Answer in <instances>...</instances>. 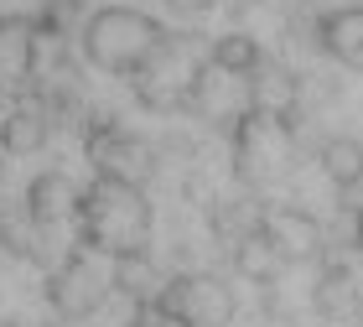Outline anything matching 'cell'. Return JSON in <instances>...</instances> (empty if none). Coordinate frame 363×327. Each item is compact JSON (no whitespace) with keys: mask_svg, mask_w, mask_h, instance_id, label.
I'll use <instances>...</instances> for the list:
<instances>
[{"mask_svg":"<svg viewBox=\"0 0 363 327\" xmlns=\"http://www.w3.org/2000/svg\"><path fill=\"white\" fill-rule=\"evenodd\" d=\"M259 234L270 239V250L286 260V265H301V260L322 255V223L306 214V208H265L259 214Z\"/></svg>","mask_w":363,"mask_h":327,"instance_id":"8992f818","label":"cell"},{"mask_svg":"<svg viewBox=\"0 0 363 327\" xmlns=\"http://www.w3.org/2000/svg\"><path fill=\"white\" fill-rule=\"evenodd\" d=\"M353 239H358V250H363V208L353 214Z\"/></svg>","mask_w":363,"mask_h":327,"instance_id":"5bb4252c","label":"cell"},{"mask_svg":"<svg viewBox=\"0 0 363 327\" xmlns=\"http://www.w3.org/2000/svg\"><path fill=\"white\" fill-rule=\"evenodd\" d=\"M208 62H218L228 73H259L265 68V52H259V42L250 31H228V37H218L208 47Z\"/></svg>","mask_w":363,"mask_h":327,"instance_id":"8fae6325","label":"cell"},{"mask_svg":"<svg viewBox=\"0 0 363 327\" xmlns=\"http://www.w3.org/2000/svg\"><path fill=\"white\" fill-rule=\"evenodd\" d=\"M317 167H322V177H327V182H333L337 192H353V187L363 182V140H353V135H333V140H322Z\"/></svg>","mask_w":363,"mask_h":327,"instance_id":"ba28073f","label":"cell"},{"mask_svg":"<svg viewBox=\"0 0 363 327\" xmlns=\"http://www.w3.org/2000/svg\"><path fill=\"white\" fill-rule=\"evenodd\" d=\"M167 6H172L177 16H187V21H197V16H208L218 0H167Z\"/></svg>","mask_w":363,"mask_h":327,"instance_id":"4fadbf2b","label":"cell"},{"mask_svg":"<svg viewBox=\"0 0 363 327\" xmlns=\"http://www.w3.org/2000/svg\"><path fill=\"white\" fill-rule=\"evenodd\" d=\"M291 114H270V109H255L250 120L234 130V177L250 187H265L286 172L291 161Z\"/></svg>","mask_w":363,"mask_h":327,"instance_id":"277c9868","label":"cell"},{"mask_svg":"<svg viewBox=\"0 0 363 327\" xmlns=\"http://www.w3.org/2000/svg\"><path fill=\"white\" fill-rule=\"evenodd\" d=\"M228 250H234V265H239L244 281H259V286H265V281H275V275L286 270V260L270 250V239L259 234V228H255V234H244V239H234Z\"/></svg>","mask_w":363,"mask_h":327,"instance_id":"30bf717a","label":"cell"},{"mask_svg":"<svg viewBox=\"0 0 363 327\" xmlns=\"http://www.w3.org/2000/svg\"><path fill=\"white\" fill-rule=\"evenodd\" d=\"M203 57H208V52H197L187 37H167V42H161V52L145 62L135 78H130L135 104H140V109H156V114L187 109V94H192V84H197V73H203Z\"/></svg>","mask_w":363,"mask_h":327,"instance_id":"3957f363","label":"cell"},{"mask_svg":"<svg viewBox=\"0 0 363 327\" xmlns=\"http://www.w3.org/2000/svg\"><path fill=\"white\" fill-rule=\"evenodd\" d=\"M172 31L156 21L151 11L140 6H125V0H89V16L78 26V62L84 73H99V78H135L145 62L161 52Z\"/></svg>","mask_w":363,"mask_h":327,"instance_id":"7a4b0ae2","label":"cell"},{"mask_svg":"<svg viewBox=\"0 0 363 327\" xmlns=\"http://www.w3.org/2000/svg\"><path fill=\"white\" fill-rule=\"evenodd\" d=\"M42 234L73 239V244H84V250H94L99 260H109V265H135V260H151L156 214H151L145 187H130V182H109V177L78 172L73 218L62 223V228H42Z\"/></svg>","mask_w":363,"mask_h":327,"instance_id":"6da1fadb","label":"cell"},{"mask_svg":"<svg viewBox=\"0 0 363 327\" xmlns=\"http://www.w3.org/2000/svg\"><path fill=\"white\" fill-rule=\"evenodd\" d=\"M317 42H322L327 57L348 62V68H363V6H333V11H322Z\"/></svg>","mask_w":363,"mask_h":327,"instance_id":"52a82bcc","label":"cell"},{"mask_svg":"<svg viewBox=\"0 0 363 327\" xmlns=\"http://www.w3.org/2000/svg\"><path fill=\"white\" fill-rule=\"evenodd\" d=\"M161 306L177 327H228L239 312L234 301V286L218 281L208 270H182L161 281Z\"/></svg>","mask_w":363,"mask_h":327,"instance_id":"5b68a950","label":"cell"},{"mask_svg":"<svg viewBox=\"0 0 363 327\" xmlns=\"http://www.w3.org/2000/svg\"><path fill=\"white\" fill-rule=\"evenodd\" d=\"M125 327H177L161 306V291H145V296H130L125 301Z\"/></svg>","mask_w":363,"mask_h":327,"instance_id":"7c38bea8","label":"cell"},{"mask_svg":"<svg viewBox=\"0 0 363 327\" xmlns=\"http://www.w3.org/2000/svg\"><path fill=\"white\" fill-rule=\"evenodd\" d=\"M317 306H322V317H333V322H358L363 296H358L353 275L342 270V265H327V270H322V281H317Z\"/></svg>","mask_w":363,"mask_h":327,"instance_id":"9c48e42d","label":"cell"}]
</instances>
